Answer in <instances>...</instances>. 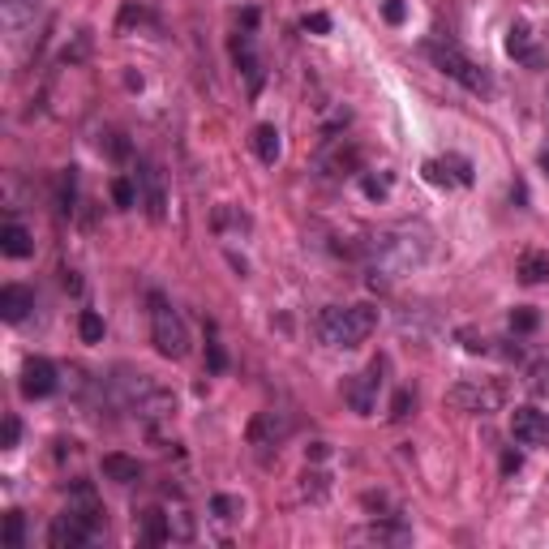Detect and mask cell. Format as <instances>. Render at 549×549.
<instances>
[{
	"mask_svg": "<svg viewBox=\"0 0 549 549\" xmlns=\"http://www.w3.org/2000/svg\"><path fill=\"white\" fill-rule=\"evenodd\" d=\"M0 249H5L9 258H30V254H35V240H30L26 227L9 219V224L0 227Z\"/></svg>",
	"mask_w": 549,
	"mask_h": 549,
	"instance_id": "2e32d148",
	"label": "cell"
},
{
	"mask_svg": "<svg viewBox=\"0 0 549 549\" xmlns=\"http://www.w3.org/2000/svg\"><path fill=\"white\" fill-rule=\"evenodd\" d=\"M301 480H305V485H301L305 498H322V493H326V477H322V472H305Z\"/></svg>",
	"mask_w": 549,
	"mask_h": 549,
	"instance_id": "f35d334b",
	"label": "cell"
},
{
	"mask_svg": "<svg viewBox=\"0 0 549 549\" xmlns=\"http://www.w3.org/2000/svg\"><path fill=\"white\" fill-rule=\"evenodd\" d=\"M425 52H429V60H434L438 69L447 73V78H455L459 86H468L472 95H490V90H493L490 73L480 69L477 60H468L455 43H425Z\"/></svg>",
	"mask_w": 549,
	"mask_h": 549,
	"instance_id": "277c9868",
	"label": "cell"
},
{
	"mask_svg": "<svg viewBox=\"0 0 549 549\" xmlns=\"http://www.w3.org/2000/svg\"><path fill=\"white\" fill-rule=\"evenodd\" d=\"M520 280L523 283H549V254L545 249H528L520 258Z\"/></svg>",
	"mask_w": 549,
	"mask_h": 549,
	"instance_id": "ffe728a7",
	"label": "cell"
},
{
	"mask_svg": "<svg viewBox=\"0 0 549 549\" xmlns=\"http://www.w3.org/2000/svg\"><path fill=\"white\" fill-rule=\"evenodd\" d=\"M151 339H155L159 356H168V361H181L189 353V331H185V318L172 310L164 296H151Z\"/></svg>",
	"mask_w": 549,
	"mask_h": 549,
	"instance_id": "3957f363",
	"label": "cell"
},
{
	"mask_svg": "<svg viewBox=\"0 0 549 549\" xmlns=\"http://www.w3.org/2000/svg\"><path fill=\"white\" fill-rule=\"evenodd\" d=\"M142 22H151V14H146V9H138V5H125V9H121V22H116V30L142 26Z\"/></svg>",
	"mask_w": 549,
	"mask_h": 549,
	"instance_id": "1f68e13d",
	"label": "cell"
},
{
	"mask_svg": "<svg viewBox=\"0 0 549 549\" xmlns=\"http://www.w3.org/2000/svg\"><path fill=\"white\" fill-rule=\"evenodd\" d=\"M536 310H515L511 313V331H520V335H528V331H536Z\"/></svg>",
	"mask_w": 549,
	"mask_h": 549,
	"instance_id": "836d02e7",
	"label": "cell"
},
{
	"mask_svg": "<svg viewBox=\"0 0 549 549\" xmlns=\"http://www.w3.org/2000/svg\"><path fill=\"white\" fill-rule=\"evenodd\" d=\"M382 17H386L391 26H399V22L408 17V5H404V0H386V5H382Z\"/></svg>",
	"mask_w": 549,
	"mask_h": 549,
	"instance_id": "60d3db41",
	"label": "cell"
},
{
	"mask_svg": "<svg viewBox=\"0 0 549 549\" xmlns=\"http://www.w3.org/2000/svg\"><path fill=\"white\" fill-rule=\"evenodd\" d=\"M103 477L108 480H116V485H133V480H142V464L133 459V455H121V451H112V455H103Z\"/></svg>",
	"mask_w": 549,
	"mask_h": 549,
	"instance_id": "9a60e30c",
	"label": "cell"
},
{
	"mask_svg": "<svg viewBox=\"0 0 549 549\" xmlns=\"http://www.w3.org/2000/svg\"><path fill=\"white\" fill-rule=\"evenodd\" d=\"M520 464H523V459H520V455H515V451H507V455H502V472H507V477H511V472H520Z\"/></svg>",
	"mask_w": 549,
	"mask_h": 549,
	"instance_id": "ee69618b",
	"label": "cell"
},
{
	"mask_svg": "<svg viewBox=\"0 0 549 549\" xmlns=\"http://www.w3.org/2000/svg\"><path fill=\"white\" fill-rule=\"evenodd\" d=\"M378 254L386 258V267L374 270V288H378V275H391V270H408V267H421L425 258H429V227L421 224H404L395 227V232H386L378 245Z\"/></svg>",
	"mask_w": 549,
	"mask_h": 549,
	"instance_id": "7a4b0ae2",
	"label": "cell"
},
{
	"mask_svg": "<svg viewBox=\"0 0 549 549\" xmlns=\"http://www.w3.org/2000/svg\"><path fill=\"white\" fill-rule=\"evenodd\" d=\"M35 9H39V0H0V22L9 30H22L35 17Z\"/></svg>",
	"mask_w": 549,
	"mask_h": 549,
	"instance_id": "ac0fdd59",
	"label": "cell"
},
{
	"mask_svg": "<svg viewBox=\"0 0 549 549\" xmlns=\"http://www.w3.org/2000/svg\"><path fill=\"white\" fill-rule=\"evenodd\" d=\"M442 164H447V168H451V176L459 185H472V168H468V159H459V155H447L442 159Z\"/></svg>",
	"mask_w": 549,
	"mask_h": 549,
	"instance_id": "e575fe53",
	"label": "cell"
},
{
	"mask_svg": "<svg viewBox=\"0 0 549 549\" xmlns=\"http://www.w3.org/2000/svg\"><path fill=\"white\" fill-rule=\"evenodd\" d=\"M254 151H258V159L267 164V168H275V159H280V129L275 125H258L254 129Z\"/></svg>",
	"mask_w": 549,
	"mask_h": 549,
	"instance_id": "d6986e66",
	"label": "cell"
},
{
	"mask_svg": "<svg viewBox=\"0 0 549 549\" xmlns=\"http://www.w3.org/2000/svg\"><path fill=\"white\" fill-rule=\"evenodd\" d=\"M447 404L459 412H498L502 404V386H493V382H455L451 391H447Z\"/></svg>",
	"mask_w": 549,
	"mask_h": 549,
	"instance_id": "5b68a950",
	"label": "cell"
},
{
	"mask_svg": "<svg viewBox=\"0 0 549 549\" xmlns=\"http://www.w3.org/2000/svg\"><path fill=\"white\" fill-rule=\"evenodd\" d=\"M382 361H369L361 374H353V382L343 386V395H348V404H353L356 417H369L374 412V404H378V386H382Z\"/></svg>",
	"mask_w": 549,
	"mask_h": 549,
	"instance_id": "8992f818",
	"label": "cell"
},
{
	"mask_svg": "<svg viewBox=\"0 0 549 549\" xmlns=\"http://www.w3.org/2000/svg\"><path fill=\"white\" fill-rule=\"evenodd\" d=\"M168 520H172V536H181V541L194 536V520H189V511H176V515H168Z\"/></svg>",
	"mask_w": 549,
	"mask_h": 549,
	"instance_id": "d590c367",
	"label": "cell"
},
{
	"mask_svg": "<svg viewBox=\"0 0 549 549\" xmlns=\"http://www.w3.org/2000/svg\"><path fill=\"white\" fill-rule=\"evenodd\" d=\"M356 164H361V151L356 146H335V155H322V168L331 172V176H348V172H356Z\"/></svg>",
	"mask_w": 549,
	"mask_h": 549,
	"instance_id": "7402d4cb",
	"label": "cell"
},
{
	"mask_svg": "<svg viewBox=\"0 0 549 549\" xmlns=\"http://www.w3.org/2000/svg\"><path fill=\"white\" fill-rule=\"evenodd\" d=\"M455 339H459V343H464V348H468V353H472V356L490 353V339H485V335H477V331H468V326H464V331H459V335H455Z\"/></svg>",
	"mask_w": 549,
	"mask_h": 549,
	"instance_id": "4dcf8cb0",
	"label": "cell"
},
{
	"mask_svg": "<svg viewBox=\"0 0 549 549\" xmlns=\"http://www.w3.org/2000/svg\"><path fill=\"white\" fill-rule=\"evenodd\" d=\"M57 365H52V361H48V356H30L26 365H22V382H17V386H22V395H26V399H48V395L57 391Z\"/></svg>",
	"mask_w": 549,
	"mask_h": 549,
	"instance_id": "30bf717a",
	"label": "cell"
},
{
	"mask_svg": "<svg viewBox=\"0 0 549 549\" xmlns=\"http://www.w3.org/2000/svg\"><path fill=\"white\" fill-rule=\"evenodd\" d=\"M138 202L146 206V215H151L155 224H164V215H168L164 176H159V168H155V164H146V159H142V168H138Z\"/></svg>",
	"mask_w": 549,
	"mask_h": 549,
	"instance_id": "9c48e42d",
	"label": "cell"
},
{
	"mask_svg": "<svg viewBox=\"0 0 549 549\" xmlns=\"http://www.w3.org/2000/svg\"><path fill=\"white\" fill-rule=\"evenodd\" d=\"M73 189H78V172H73V168H65V172H60V189H57V197H60V211H65V215L73 211Z\"/></svg>",
	"mask_w": 549,
	"mask_h": 549,
	"instance_id": "4316f807",
	"label": "cell"
},
{
	"mask_svg": "<svg viewBox=\"0 0 549 549\" xmlns=\"http://www.w3.org/2000/svg\"><path fill=\"white\" fill-rule=\"evenodd\" d=\"M305 455L318 464V459H326V455H331V447H326V442H310V447H305Z\"/></svg>",
	"mask_w": 549,
	"mask_h": 549,
	"instance_id": "7bdbcfd3",
	"label": "cell"
},
{
	"mask_svg": "<svg viewBox=\"0 0 549 549\" xmlns=\"http://www.w3.org/2000/svg\"><path fill=\"white\" fill-rule=\"evenodd\" d=\"M305 30H313V35H326V30H331V17H326V14H310V17H305Z\"/></svg>",
	"mask_w": 549,
	"mask_h": 549,
	"instance_id": "b9f144b4",
	"label": "cell"
},
{
	"mask_svg": "<svg viewBox=\"0 0 549 549\" xmlns=\"http://www.w3.org/2000/svg\"><path fill=\"white\" fill-rule=\"evenodd\" d=\"M369 541H408V528H391V523H374L369 528Z\"/></svg>",
	"mask_w": 549,
	"mask_h": 549,
	"instance_id": "f546056e",
	"label": "cell"
},
{
	"mask_svg": "<svg viewBox=\"0 0 549 549\" xmlns=\"http://www.w3.org/2000/svg\"><path fill=\"white\" fill-rule=\"evenodd\" d=\"M391 185H395V176H391V172H378V176H365V197H378V202H382V197L391 194Z\"/></svg>",
	"mask_w": 549,
	"mask_h": 549,
	"instance_id": "83f0119b",
	"label": "cell"
},
{
	"mask_svg": "<svg viewBox=\"0 0 549 549\" xmlns=\"http://www.w3.org/2000/svg\"><path fill=\"white\" fill-rule=\"evenodd\" d=\"M26 541V520H22V511H9L5 515V549H22Z\"/></svg>",
	"mask_w": 549,
	"mask_h": 549,
	"instance_id": "603a6c76",
	"label": "cell"
},
{
	"mask_svg": "<svg viewBox=\"0 0 549 549\" xmlns=\"http://www.w3.org/2000/svg\"><path fill=\"white\" fill-rule=\"evenodd\" d=\"M288 429H292V421L283 412H258L254 421H249V429H245V438H249V447L267 451V447H280L283 438H288Z\"/></svg>",
	"mask_w": 549,
	"mask_h": 549,
	"instance_id": "8fae6325",
	"label": "cell"
},
{
	"mask_svg": "<svg viewBox=\"0 0 549 549\" xmlns=\"http://www.w3.org/2000/svg\"><path fill=\"white\" fill-rule=\"evenodd\" d=\"M112 202L121 206V211H129V206H138V189H133V181H125V176H116V181H112Z\"/></svg>",
	"mask_w": 549,
	"mask_h": 549,
	"instance_id": "484cf974",
	"label": "cell"
},
{
	"mask_svg": "<svg viewBox=\"0 0 549 549\" xmlns=\"http://www.w3.org/2000/svg\"><path fill=\"white\" fill-rule=\"evenodd\" d=\"M507 52L515 60H523V65H541V57L533 52V30L523 26V22H515V26L507 30Z\"/></svg>",
	"mask_w": 549,
	"mask_h": 549,
	"instance_id": "e0dca14e",
	"label": "cell"
},
{
	"mask_svg": "<svg viewBox=\"0 0 549 549\" xmlns=\"http://www.w3.org/2000/svg\"><path fill=\"white\" fill-rule=\"evenodd\" d=\"M142 536H146L151 545H164V541L172 536V520L164 515V511H155V507L142 511Z\"/></svg>",
	"mask_w": 549,
	"mask_h": 549,
	"instance_id": "44dd1931",
	"label": "cell"
},
{
	"mask_svg": "<svg viewBox=\"0 0 549 549\" xmlns=\"http://www.w3.org/2000/svg\"><path fill=\"white\" fill-rule=\"evenodd\" d=\"M95 533H99V528H95V523H86L78 511H65V515H57V520H52L48 545H52V549H82Z\"/></svg>",
	"mask_w": 549,
	"mask_h": 549,
	"instance_id": "52a82bcc",
	"label": "cell"
},
{
	"mask_svg": "<svg viewBox=\"0 0 549 549\" xmlns=\"http://www.w3.org/2000/svg\"><path fill=\"white\" fill-rule=\"evenodd\" d=\"M17 434H22L17 417H5V429H0V447H5V451H14V447H17Z\"/></svg>",
	"mask_w": 549,
	"mask_h": 549,
	"instance_id": "74e56055",
	"label": "cell"
},
{
	"mask_svg": "<svg viewBox=\"0 0 549 549\" xmlns=\"http://www.w3.org/2000/svg\"><path fill=\"white\" fill-rule=\"evenodd\" d=\"M541 172H545V176H549V146H545V151H541Z\"/></svg>",
	"mask_w": 549,
	"mask_h": 549,
	"instance_id": "f6af8a7d",
	"label": "cell"
},
{
	"mask_svg": "<svg viewBox=\"0 0 549 549\" xmlns=\"http://www.w3.org/2000/svg\"><path fill=\"white\" fill-rule=\"evenodd\" d=\"M533 395H541V399H549V356H541L536 361V369H533Z\"/></svg>",
	"mask_w": 549,
	"mask_h": 549,
	"instance_id": "f1b7e54d",
	"label": "cell"
},
{
	"mask_svg": "<svg viewBox=\"0 0 549 549\" xmlns=\"http://www.w3.org/2000/svg\"><path fill=\"white\" fill-rule=\"evenodd\" d=\"M378 326V310L374 305H331L318 313V339L326 348H361Z\"/></svg>",
	"mask_w": 549,
	"mask_h": 549,
	"instance_id": "6da1fadb",
	"label": "cell"
},
{
	"mask_svg": "<svg viewBox=\"0 0 549 549\" xmlns=\"http://www.w3.org/2000/svg\"><path fill=\"white\" fill-rule=\"evenodd\" d=\"M211 515H215V520H224V523H232L240 515V498H232V493H215V498H211Z\"/></svg>",
	"mask_w": 549,
	"mask_h": 549,
	"instance_id": "d4e9b609",
	"label": "cell"
},
{
	"mask_svg": "<svg viewBox=\"0 0 549 549\" xmlns=\"http://www.w3.org/2000/svg\"><path fill=\"white\" fill-rule=\"evenodd\" d=\"M511 438H515L520 447H549V412L515 408L511 412Z\"/></svg>",
	"mask_w": 549,
	"mask_h": 549,
	"instance_id": "ba28073f",
	"label": "cell"
},
{
	"mask_svg": "<svg viewBox=\"0 0 549 549\" xmlns=\"http://www.w3.org/2000/svg\"><path fill=\"white\" fill-rule=\"evenodd\" d=\"M232 60H237V69L249 78V90L262 86V65H258V52H254V39L249 35H237L232 39Z\"/></svg>",
	"mask_w": 549,
	"mask_h": 549,
	"instance_id": "5bb4252c",
	"label": "cell"
},
{
	"mask_svg": "<svg viewBox=\"0 0 549 549\" xmlns=\"http://www.w3.org/2000/svg\"><path fill=\"white\" fill-rule=\"evenodd\" d=\"M206 365H211V374H224L227 369V356H224V343H206Z\"/></svg>",
	"mask_w": 549,
	"mask_h": 549,
	"instance_id": "8d00e7d4",
	"label": "cell"
},
{
	"mask_svg": "<svg viewBox=\"0 0 549 549\" xmlns=\"http://www.w3.org/2000/svg\"><path fill=\"white\" fill-rule=\"evenodd\" d=\"M30 310H35V292L30 288H22V283H5L0 288V318L5 322H22Z\"/></svg>",
	"mask_w": 549,
	"mask_h": 549,
	"instance_id": "4fadbf2b",
	"label": "cell"
},
{
	"mask_svg": "<svg viewBox=\"0 0 549 549\" xmlns=\"http://www.w3.org/2000/svg\"><path fill=\"white\" fill-rule=\"evenodd\" d=\"M421 172H425V181H429V185H451L455 181L451 168H447V164H438V159H429Z\"/></svg>",
	"mask_w": 549,
	"mask_h": 549,
	"instance_id": "d6a6232c",
	"label": "cell"
},
{
	"mask_svg": "<svg viewBox=\"0 0 549 549\" xmlns=\"http://www.w3.org/2000/svg\"><path fill=\"white\" fill-rule=\"evenodd\" d=\"M78 335H82V343H99V339H103V318H99L95 310H82V318H78Z\"/></svg>",
	"mask_w": 549,
	"mask_h": 549,
	"instance_id": "cb8c5ba5",
	"label": "cell"
},
{
	"mask_svg": "<svg viewBox=\"0 0 549 549\" xmlns=\"http://www.w3.org/2000/svg\"><path fill=\"white\" fill-rule=\"evenodd\" d=\"M133 412H138L142 421H168L172 412H176V395L172 391H159V386H142V395L133 399Z\"/></svg>",
	"mask_w": 549,
	"mask_h": 549,
	"instance_id": "7c38bea8",
	"label": "cell"
},
{
	"mask_svg": "<svg viewBox=\"0 0 549 549\" xmlns=\"http://www.w3.org/2000/svg\"><path fill=\"white\" fill-rule=\"evenodd\" d=\"M412 404H417V399H412V391H399V395H395V404H391V421H404V417L412 412Z\"/></svg>",
	"mask_w": 549,
	"mask_h": 549,
	"instance_id": "ab89813d",
	"label": "cell"
}]
</instances>
